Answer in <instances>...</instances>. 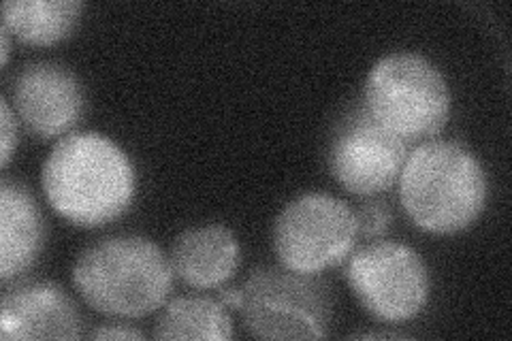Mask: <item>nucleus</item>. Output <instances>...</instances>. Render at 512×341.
Returning a JSON list of instances; mask_svg holds the SVG:
<instances>
[{
    "instance_id": "nucleus-1",
    "label": "nucleus",
    "mask_w": 512,
    "mask_h": 341,
    "mask_svg": "<svg viewBox=\"0 0 512 341\" xmlns=\"http://www.w3.org/2000/svg\"><path fill=\"white\" fill-rule=\"evenodd\" d=\"M47 203L60 218L96 229L118 220L135 197V169L116 141L101 133H69L41 171Z\"/></svg>"
},
{
    "instance_id": "nucleus-2",
    "label": "nucleus",
    "mask_w": 512,
    "mask_h": 341,
    "mask_svg": "<svg viewBox=\"0 0 512 341\" xmlns=\"http://www.w3.org/2000/svg\"><path fill=\"white\" fill-rule=\"evenodd\" d=\"M169 256L141 235H116L90 243L73 265V286L94 312L143 318L158 312L173 290Z\"/></svg>"
},
{
    "instance_id": "nucleus-3",
    "label": "nucleus",
    "mask_w": 512,
    "mask_h": 341,
    "mask_svg": "<svg viewBox=\"0 0 512 341\" xmlns=\"http://www.w3.org/2000/svg\"><path fill=\"white\" fill-rule=\"evenodd\" d=\"M397 184L406 216L431 235L466 231L487 205L485 169L468 148L455 141L416 145Z\"/></svg>"
},
{
    "instance_id": "nucleus-4",
    "label": "nucleus",
    "mask_w": 512,
    "mask_h": 341,
    "mask_svg": "<svg viewBox=\"0 0 512 341\" xmlns=\"http://www.w3.org/2000/svg\"><path fill=\"white\" fill-rule=\"evenodd\" d=\"M363 105L395 137L425 143L451 118V90L434 62L414 52L382 56L365 79Z\"/></svg>"
},
{
    "instance_id": "nucleus-5",
    "label": "nucleus",
    "mask_w": 512,
    "mask_h": 341,
    "mask_svg": "<svg viewBox=\"0 0 512 341\" xmlns=\"http://www.w3.org/2000/svg\"><path fill=\"white\" fill-rule=\"evenodd\" d=\"M246 329L259 339H323L333 320L331 286L320 275L259 267L242 286Z\"/></svg>"
},
{
    "instance_id": "nucleus-6",
    "label": "nucleus",
    "mask_w": 512,
    "mask_h": 341,
    "mask_svg": "<svg viewBox=\"0 0 512 341\" xmlns=\"http://www.w3.org/2000/svg\"><path fill=\"white\" fill-rule=\"evenodd\" d=\"M355 211L338 197L306 192L288 201L274 224V250L284 269L318 275L338 267L355 250Z\"/></svg>"
},
{
    "instance_id": "nucleus-7",
    "label": "nucleus",
    "mask_w": 512,
    "mask_h": 341,
    "mask_svg": "<svg viewBox=\"0 0 512 341\" xmlns=\"http://www.w3.org/2000/svg\"><path fill=\"white\" fill-rule=\"evenodd\" d=\"M346 280L363 310L380 322H408L429 301L431 280L421 254L397 241H376L352 252Z\"/></svg>"
},
{
    "instance_id": "nucleus-8",
    "label": "nucleus",
    "mask_w": 512,
    "mask_h": 341,
    "mask_svg": "<svg viewBox=\"0 0 512 341\" xmlns=\"http://www.w3.org/2000/svg\"><path fill=\"white\" fill-rule=\"evenodd\" d=\"M410 152L412 145L378 124L361 101L335 126L327 165L346 192L376 197L397 184Z\"/></svg>"
},
{
    "instance_id": "nucleus-9",
    "label": "nucleus",
    "mask_w": 512,
    "mask_h": 341,
    "mask_svg": "<svg viewBox=\"0 0 512 341\" xmlns=\"http://www.w3.org/2000/svg\"><path fill=\"white\" fill-rule=\"evenodd\" d=\"M11 105L32 135H69L84 113V90L75 73L58 62H32L15 75Z\"/></svg>"
},
{
    "instance_id": "nucleus-10",
    "label": "nucleus",
    "mask_w": 512,
    "mask_h": 341,
    "mask_svg": "<svg viewBox=\"0 0 512 341\" xmlns=\"http://www.w3.org/2000/svg\"><path fill=\"white\" fill-rule=\"evenodd\" d=\"M0 337L79 339L82 316L75 301L54 282H24L5 290L0 303Z\"/></svg>"
},
{
    "instance_id": "nucleus-11",
    "label": "nucleus",
    "mask_w": 512,
    "mask_h": 341,
    "mask_svg": "<svg viewBox=\"0 0 512 341\" xmlns=\"http://www.w3.org/2000/svg\"><path fill=\"white\" fill-rule=\"evenodd\" d=\"M242 261V250L224 224H205L188 229L173 241L169 263L178 278L197 290L227 284Z\"/></svg>"
},
{
    "instance_id": "nucleus-12",
    "label": "nucleus",
    "mask_w": 512,
    "mask_h": 341,
    "mask_svg": "<svg viewBox=\"0 0 512 341\" xmlns=\"http://www.w3.org/2000/svg\"><path fill=\"white\" fill-rule=\"evenodd\" d=\"M45 220L30 190L3 177L0 182V280L9 284L26 273L43 250Z\"/></svg>"
},
{
    "instance_id": "nucleus-13",
    "label": "nucleus",
    "mask_w": 512,
    "mask_h": 341,
    "mask_svg": "<svg viewBox=\"0 0 512 341\" xmlns=\"http://www.w3.org/2000/svg\"><path fill=\"white\" fill-rule=\"evenodd\" d=\"M82 11L79 0H7L3 26L28 45H54L71 37Z\"/></svg>"
},
{
    "instance_id": "nucleus-14",
    "label": "nucleus",
    "mask_w": 512,
    "mask_h": 341,
    "mask_svg": "<svg viewBox=\"0 0 512 341\" xmlns=\"http://www.w3.org/2000/svg\"><path fill=\"white\" fill-rule=\"evenodd\" d=\"M156 339H205L227 341L233 337V320L220 299L192 295L169 301L160 312Z\"/></svg>"
},
{
    "instance_id": "nucleus-15",
    "label": "nucleus",
    "mask_w": 512,
    "mask_h": 341,
    "mask_svg": "<svg viewBox=\"0 0 512 341\" xmlns=\"http://www.w3.org/2000/svg\"><path fill=\"white\" fill-rule=\"evenodd\" d=\"M355 218H357L359 235H363L365 239H382L389 233L393 224V211L384 201L372 199V201H365L355 211Z\"/></svg>"
},
{
    "instance_id": "nucleus-16",
    "label": "nucleus",
    "mask_w": 512,
    "mask_h": 341,
    "mask_svg": "<svg viewBox=\"0 0 512 341\" xmlns=\"http://www.w3.org/2000/svg\"><path fill=\"white\" fill-rule=\"evenodd\" d=\"M0 143H3L0 162H3V169H7L15 150V143H18V120H15V111L7 96L0 99Z\"/></svg>"
},
{
    "instance_id": "nucleus-17",
    "label": "nucleus",
    "mask_w": 512,
    "mask_h": 341,
    "mask_svg": "<svg viewBox=\"0 0 512 341\" xmlns=\"http://www.w3.org/2000/svg\"><path fill=\"white\" fill-rule=\"evenodd\" d=\"M92 339H146L141 331L126 327V324H105L90 333Z\"/></svg>"
},
{
    "instance_id": "nucleus-18",
    "label": "nucleus",
    "mask_w": 512,
    "mask_h": 341,
    "mask_svg": "<svg viewBox=\"0 0 512 341\" xmlns=\"http://www.w3.org/2000/svg\"><path fill=\"white\" fill-rule=\"evenodd\" d=\"M218 299L227 307H233V310L239 312V307H242V288H222L220 286Z\"/></svg>"
},
{
    "instance_id": "nucleus-19",
    "label": "nucleus",
    "mask_w": 512,
    "mask_h": 341,
    "mask_svg": "<svg viewBox=\"0 0 512 341\" xmlns=\"http://www.w3.org/2000/svg\"><path fill=\"white\" fill-rule=\"evenodd\" d=\"M0 43H3V50H0V56H3V67H7L9 54H11V32L5 26H0Z\"/></svg>"
}]
</instances>
